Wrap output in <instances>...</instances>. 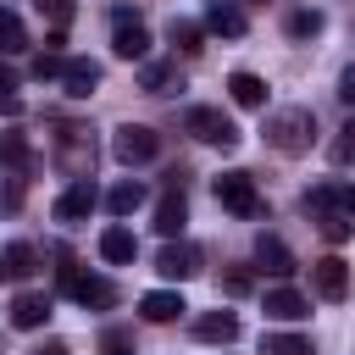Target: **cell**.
<instances>
[{
    "instance_id": "obj_33",
    "label": "cell",
    "mask_w": 355,
    "mask_h": 355,
    "mask_svg": "<svg viewBox=\"0 0 355 355\" xmlns=\"http://www.w3.org/2000/svg\"><path fill=\"white\" fill-rule=\"evenodd\" d=\"M222 288H227V294H250V272H227Z\"/></svg>"
},
{
    "instance_id": "obj_17",
    "label": "cell",
    "mask_w": 355,
    "mask_h": 355,
    "mask_svg": "<svg viewBox=\"0 0 355 355\" xmlns=\"http://www.w3.org/2000/svg\"><path fill=\"white\" fill-rule=\"evenodd\" d=\"M227 94H233V105H244V111H261V105H266V83H261L255 72H233V78H227Z\"/></svg>"
},
{
    "instance_id": "obj_13",
    "label": "cell",
    "mask_w": 355,
    "mask_h": 355,
    "mask_svg": "<svg viewBox=\"0 0 355 355\" xmlns=\"http://www.w3.org/2000/svg\"><path fill=\"white\" fill-rule=\"evenodd\" d=\"M178 311H189L178 288H150V294L139 300V316H144V322H172Z\"/></svg>"
},
{
    "instance_id": "obj_2",
    "label": "cell",
    "mask_w": 355,
    "mask_h": 355,
    "mask_svg": "<svg viewBox=\"0 0 355 355\" xmlns=\"http://www.w3.org/2000/svg\"><path fill=\"white\" fill-rule=\"evenodd\" d=\"M183 128H189L200 144H216V150H233V144H239L233 116H222V111H211V105H194V111L183 116Z\"/></svg>"
},
{
    "instance_id": "obj_1",
    "label": "cell",
    "mask_w": 355,
    "mask_h": 355,
    "mask_svg": "<svg viewBox=\"0 0 355 355\" xmlns=\"http://www.w3.org/2000/svg\"><path fill=\"white\" fill-rule=\"evenodd\" d=\"M266 133H272V144H277L283 155H300V150H311V139H316V116H311V111H277Z\"/></svg>"
},
{
    "instance_id": "obj_8",
    "label": "cell",
    "mask_w": 355,
    "mask_h": 355,
    "mask_svg": "<svg viewBox=\"0 0 355 355\" xmlns=\"http://www.w3.org/2000/svg\"><path fill=\"white\" fill-rule=\"evenodd\" d=\"M94 200H100V194H94V183H89V178H78V183L55 200V222H83V216L94 211Z\"/></svg>"
},
{
    "instance_id": "obj_18",
    "label": "cell",
    "mask_w": 355,
    "mask_h": 355,
    "mask_svg": "<svg viewBox=\"0 0 355 355\" xmlns=\"http://www.w3.org/2000/svg\"><path fill=\"white\" fill-rule=\"evenodd\" d=\"M305 205H311V211H322V216H333V211H349V205H355V194H349V183H316Z\"/></svg>"
},
{
    "instance_id": "obj_20",
    "label": "cell",
    "mask_w": 355,
    "mask_h": 355,
    "mask_svg": "<svg viewBox=\"0 0 355 355\" xmlns=\"http://www.w3.org/2000/svg\"><path fill=\"white\" fill-rule=\"evenodd\" d=\"M183 222H189V205H183V194H166V200L155 205V233L178 239V233H183Z\"/></svg>"
},
{
    "instance_id": "obj_15",
    "label": "cell",
    "mask_w": 355,
    "mask_h": 355,
    "mask_svg": "<svg viewBox=\"0 0 355 355\" xmlns=\"http://www.w3.org/2000/svg\"><path fill=\"white\" fill-rule=\"evenodd\" d=\"M44 322H50V300H44V294H17V300H11V327L33 333V327H44Z\"/></svg>"
},
{
    "instance_id": "obj_24",
    "label": "cell",
    "mask_w": 355,
    "mask_h": 355,
    "mask_svg": "<svg viewBox=\"0 0 355 355\" xmlns=\"http://www.w3.org/2000/svg\"><path fill=\"white\" fill-rule=\"evenodd\" d=\"M261 355H311V344H305L300 333H266Z\"/></svg>"
},
{
    "instance_id": "obj_28",
    "label": "cell",
    "mask_w": 355,
    "mask_h": 355,
    "mask_svg": "<svg viewBox=\"0 0 355 355\" xmlns=\"http://www.w3.org/2000/svg\"><path fill=\"white\" fill-rule=\"evenodd\" d=\"M0 111H6V116L22 111V100H17V72H6V67H0Z\"/></svg>"
},
{
    "instance_id": "obj_16",
    "label": "cell",
    "mask_w": 355,
    "mask_h": 355,
    "mask_svg": "<svg viewBox=\"0 0 355 355\" xmlns=\"http://www.w3.org/2000/svg\"><path fill=\"white\" fill-rule=\"evenodd\" d=\"M194 338H205V344H233V338H239V316H233V311H205V316L194 322Z\"/></svg>"
},
{
    "instance_id": "obj_19",
    "label": "cell",
    "mask_w": 355,
    "mask_h": 355,
    "mask_svg": "<svg viewBox=\"0 0 355 355\" xmlns=\"http://www.w3.org/2000/svg\"><path fill=\"white\" fill-rule=\"evenodd\" d=\"M100 255L116 261V266H128V261L139 255V239H133L128 227H105V233H100Z\"/></svg>"
},
{
    "instance_id": "obj_7",
    "label": "cell",
    "mask_w": 355,
    "mask_h": 355,
    "mask_svg": "<svg viewBox=\"0 0 355 355\" xmlns=\"http://www.w3.org/2000/svg\"><path fill=\"white\" fill-rule=\"evenodd\" d=\"M155 272L172 277V283H183V277L200 272V250H194V244H166V250L155 255Z\"/></svg>"
},
{
    "instance_id": "obj_31",
    "label": "cell",
    "mask_w": 355,
    "mask_h": 355,
    "mask_svg": "<svg viewBox=\"0 0 355 355\" xmlns=\"http://www.w3.org/2000/svg\"><path fill=\"white\" fill-rule=\"evenodd\" d=\"M61 67H67V61H61V55H50V50H44V55H39V61H33V78H61Z\"/></svg>"
},
{
    "instance_id": "obj_14",
    "label": "cell",
    "mask_w": 355,
    "mask_h": 355,
    "mask_svg": "<svg viewBox=\"0 0 355 355\" xmlns=\"http://www.w3.org/2000/svg\"><path fill=\"white\" fill-rule=\"evenodd\" d=\"M305 311H311V300L300 288H266V316L272 322H300Z\"/></svg>"
},
{
    "instance_id": "obj_32",
    "label": "cell",
    "mask_w": 355,
    "mask_h": 355,
    "mask_svg": "<svg viewBox=\"0 0 355 355\" xmlns=\"http://www.w3.org/2000/svg\"><path fill=\"white\" fill-rule=\"evenodd\" d=\"M105 355H133V338H128L122 327H111V333H105Z\"/></svg>"
},
{
    "instance_id": "obj_4",
    "label": "cell",
    "mask_w": 355,
    "mask_h": 355,
    "mask_svg": "<svg viewBox=\"0 0 355 355\" xmlns=\"http://www.w3.org/2000/svg\"><path fill=\"white\" fill-rule=\"evenodd\" d=\"M216 200H222L233 216H255V211H261V194H255V178H250V172H222V178H216Z\"/></svg>"
},
{
    "instance_id": "obj_6",
    "label": "cell",
    "mask_w": 355,
    "mask_h": 355,
    "mask_svg": "<svg viewBox=\"0 0 355 355\" xmlns=\"http://www.w3.org/2000/svg\"><path fill=\"white\" fill-rule=\"evenodd\" d=\"M311 277H316V294L333 300V305L349 294V266H344V255H322V261L311 266Z\"/></svg>"
},
{
    "instance_id": "obj_34",
    "label": "cell",
    "mask_w": 355,
    "mask_h": 355,
    "mask_svg": "<svg viewBox=\"0 0 355 355\" xmlns=\"http://www.w3.org/2000/svg\"><path fill=\"white\" fill-rule=\"evenodd\" d=\"M33 355H72V349H67L61 338H50V344H44V349H33Z\"/></svg>"
},
{
    "instance_id": "obj_26",
    "label": "cell",
    "mask_w": 355,
    "mask_h": 355,
    "mask_svg": "<svg viewBox=\"0 0 355 355\" xmlns=\"http://www.w3.org/2000/svg\"><path fill=\"white\" fill-rule=\"evenodd\" d=\"M288 33H294V39L322 33V11H294V17H288Z\"/></svg>"
},
{
    "instance_id": "obj_9",
    "label": "cell",
    "mask_w": 355,
    "mask_h": 355,
    "mask_svg": "<svg viewBox=\"0 0 355 355\" xmlns=\"http://www.w3.org/2000/svg\"><path fill=\"white\" fill-rule=\"evenodd\" d=\"M111 50H116L122 61H144V55H150V28H144V22H116Z\"/></svg>"
},
{
    "instance_id": "obj_23",
    "label": "cell",
    "mask_w": 355,
    "mask_h": 355,
    "mask_svg": "<svg viewBox=\"0 0 355 355\" xmlns=\"http://www.w3.org/2000/svg\"><path fill=\"white\" fill-rule=\"evenodd\" d=\"M28 50V28L17 11H0V55H22Z\"/></svg>"
},
{
    "instance_id": "obj_5",
    "label": "cell",
    "mask_w": 355,
    "mask_h": 355,
    "mask_svg": "<svg viewBox=\"0 0 355 355\" xmlns=\"http://www.w3.org/2000/svg\"><path fill=\"white\" fill-rule=\"evenodd\" d=\"M61 288H67L78 305H94V311H105V305L116 300V288H111L105 277H83L78 266H61Z\"/></svg>"
},
{
    "instance_id": "obj_35",
    "label": "cell",
    "mask_w": 355,
    "mask_h": 355,
    "mask_svg": "<svg viewBox=\"0 0 355 355\" xmlns=\"http://www.w3.org/2000/svg\"><path fill=\"white\" fill-rule=\"evenodd\" d=\"M0 277H6V266H0Z\"/></svg>"
},
{
    "instance_id": "obj_3",
    "label": "cell",
    "mask_w": 355,
    "mask_h": 355,
    "mask_svg": "<svg viewBox=\"0 0 355 355\" xmlns=\"http://www.w3.org/2000/svg\"><path fill=\"white\" fill-rule=\"evenodd\" d=\"M155 150H161V133L144 128V122H128V128H116V139H111V155H116L122 166H139V161H150Z\"/></svg>"
},
{
    "instance_id": "obj_10",
    "label": "cell",
    "mask_w": 355,
    "mask_h": 355,
    "mask_svg": "<svg viewBox=\"0 0 355 355\" xmlns=\"http://www.w3.org/2000/svg\"><path fill=\"white\" fill-rule=\"evenodd\" d=\"M205 28H211V33H222V39H239L250 22H244V11H239L233 0H211V6H205Z\"/></svg>"
},
{
    "instance_id": "obj_21",
    "label": "cell",
    "mask_w": 355,
    "mask_h": 355,
    "mask_svg": "<svg viewBox=\"0 0 355 355\" xmlns=\"http://www.w3.org/2000/svg\"><path fill=\"white\" fill-rule=\"evenodd\" d=\"M105 205H111V216H133V211L144 205V183H139V178H128V183H116V189L105 194Z\"/></svg>"
},
{
    "instance_id": "obj_29",
    "label": "cell",
    "mask_w": 355,
    "mask_h": 355,
    "mask_svg": "<svg viewBox=\"0 0 355 355\" xmlns=\"http://www.w3.org/2000/svg\"><path fill=\"white\" fill-rule=\"evenodd\" d=\"M172 44H178L183 55H194V50H200V28H194V22H172Z\"/></svg>"
},
{
    "instance_id": "obj_30",
    "label": "cell",
    "mask_w": 355,
    "mask_h": 355,
    "mask_svg": "<svg viewBox=\"0 0 355 355\" xmlns=\"http://www.w3.org/2000/svg\"><path fill=\"white\" fill-rule=\"evenodd\" d=\"M322 233H327V244H344V239H349V211H333V216H322Z\"/></svg>"
},
{
    "instance_id": "obj_22",
    "label": "cell",
    "mask_w": 355,
    "mask_h": 355,
    "mask_svg": "<svg viewBox=\"0 0 355 355\" xmlns=\"http://www.w3.org/2000/svg\"><path fill=\"white\" fill-rule=\"evenodd\" d=\"M0 266H6L11 277H28V272H39V250L17 239V244H6V255H0Z\"/></svg>"
},
{
    "instance_id": "obj_11",
    "label": "cell",
    "mask_w": 355,
    "mask_h": 355,
    "mask_svg": "<svg viewBox=\"0 0 355 355\" xmlns=\"http://www.w3.org/2000/svg\"><path fill=\"white\" fill-rule=\"evenodd\" d=\"M61 83H67L72 100H89V94L100 89V61H67V67H61Z\"/></svg>"
},
{
    "instance_id": "obj_27",
    "label": "cell",
    "mask_w": 355,
    "mask_h": 355,
    "mask_svg": "<svg viewBox=\"0 0 355 355\" xmlns=\"http://www.w3.org/2000/svg\"><path fill=\"white\" fill-rule=\"evenodd\" d=\"M139 83H144V89H150V94H161V89H166V83H172V67H166V61H150V67H144V72H139Z\"/></svg>"
},
{
    "instance_id": "obj_25",
    "label": "cell",
    "mask_w": 355,
    "mask_h": 355,
    "mask_svg": "<svg viewBox=\"0 0 355 355\" xmlns=\"http://www.w3.org/2000/svg\"><path fill=\"white\" fill-rule=\"evenodd\" d=\"M33 11H39L50 28H61V33H67V22H72V11H78V6H72V0H33Z\"/></svg>"
},
{
    "instance_id": "obj_12",
    "label": "cell",
    "mask_w": 355,
    "mask_h": 355,
    "mask_svg": "<svg viewBox=\"0 0 355 355\" xmlns=\"http://www.w3.org/2000/svg\"><path fill=\"white\" fill-rule=\"evenodd\" d=\"M255 261H261L272 277H288V272H294V255H288V244H283L277 233H261V239H255Z\"/></svg>"
}]
</instances>
